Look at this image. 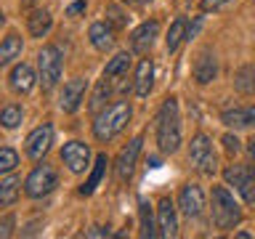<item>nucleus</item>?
I'll list each match as a JSON object with an SVG mask.
<instances>
[{
	"instance_id": "c85d7f7f",
	"label": "nucleus",
	"mask_w": 255,
	"mask_h": 239,
	"mask_svg": "<svg viewBox=\"0 0 255 239\" xmlns=\"http://www.w3.org/2000/svg\"><path fill=\"white\" fill-rule=\"evenodd\" d=\"M16 165H19V154H16L11 146L0 149V173H13Z\"/></svg>"
},
{
	"instance_id": "f03ea898",
	"label": "nucleus",
	"mask_w": 255,
	"mask_h": 239,
	"mask_svg": "<svg viewBox=\"0 0 255 239\" xmlns=\"http://www.w3.org/2000/svg\"><path fill=\"white\" fill-rule=\"evenodd\" d=\"M130 122V104L128 101H115L107 109H101L96 115L93 122V135L99 141H112L117 133L125 130V125Z\"/></svg>"
},
{
	"instance_id": "7ed1b4c3",
	"label": "nucleus",
	"mask_w": 255,
	"mask_h": 239,
	"mask_svg": "<svg viewBox=\"0 0 255 239\" xmlns=\"http://www.w3.org/2000/svg\"><path fill=\"white\" fill-rule=\"evenodd\" d=\"M210 202H213V223L218 229L229 231L242 221V207L237 205V199L231 197V191L226 186H213Z\"/></svg>"
},
{
	"instance_id": "2eb2a0df",
	"label": "nucleus",
	"mask_w": 255,
	"mask_h": 239,
	"mask_svg": "<svg viewBox=\"0 0 255 239\" xmlns=\"http://www.w3.org/2000/svg\"><path fill=\"white\" fill-rule=\"evenodd\" d=\"M157 229H159V237L178 234V215H175V205L170 199H162L157 207Z\"/></svg>"
},
{
	"instance_id": "c756f323",
	"label": "nucleus",
	"mask_w": 255,
	"mask_h": 239,
	"mask_svg": "<svg viewBox=\"0 0 255 239\" xmlns=\"http://www.w3.org/2000/svg\"><path fill=\"white\" fill-rule=\"evenodd\" d=\"M221 143H223V149H226L229 154H237V151L242 149V141H239L234 133H226V135L221 138Z\"/></svg>"
},
{
	"instance_id": "423d86ee",
	"label": "nucleus",
	"mask_w": 255,
	"mask_h": 239,
	"mask_svg": "<svg viewBox=\"0 0 255 239\" xmlns=\"http://www.w3.org/2000/svg\"><path fill=\"white\" fill-rule=\"evenodd\" d=\"M56 186H59V175H56V170L51 165H37L35 170L27 175V181H24V191H27V197H32V199L51 194Z\"/></svg>"
},
{
	"instance_id": "39448f33",
	"label": "nucleus",
	"mask_w": 255,
	"mask_h": 239,
	"mask_svg": "<svg viewBox=\"0 0 255 239\" xmlns=\"http://www.w3.org/2000/svg\"><path fill=\"white\" fill-rule=\"evenodd\" d=\"M189 162L194 165L202 175H213L215 170H218V159H215V151H213V141L207 138L205 133H197L194 138H191Z\"/></svg>"
},
{
	"instance_id": "c9c22d12",
	"label": "nucleus",
	"mask_w": 255,
	"mask_h": 239,
	"mask_svg": "<svg viewBox=\"0 0 255 239\" xmlns=\"http://www.w3.org/2000/svg\"><path fill=\"white\" fill-rule=\"evenodd\" d=\"M247 151H250V159H253V173H255V138L247 141Z\"/></svg>"
},
{
	"instance_id": "473e14b6",
	"label": "nucleus",
	"mask_w": 255,
	"mask_h": 239,
	"mask_svg": "<svg viewBox=\"0 0 255 239\" xmlns=\"http://www.w3.org/2000/svg\"><path fill=\"white\" fill-rule=\"evenodd\" d=\"M226 5H229V0H202V11H221Z\"/></svg>"
},
{
	"instance_id": "20e7f679",
	"label": "nucleus",
	"mask_w": 255,
	"mask_h": 239,
	"mask_svg": "<svg viewBox=\"0 0 255 239\" xmlns=\"http://www.w3.org/2000/svg\"><path fill=\"white\" fill-rule=\"evenodd\" d=\"M37 72L43 91H53L61 80V51L56 45H45L37 53Z\"/></svg>"
},
{
	"instance_id": "9d476101",
	"label": "nucleus",
	"mask_w": 255,
	"mask_h": 239,
	"mask_svg": "<svg viewBox=\"0 0 255 239\" xmlns=\"http://www.w3.org/2000/svg\"><path fill=\"white\" fill-rule=\"evenodd\" d=\"M61 159L72 173H85L88 165H91V149L83 141H69L61 149Z\"/></svg>"
},
{
	"instance_id": "e433bc0d",
	"label": "nucleus",
	"mask_w": 255,
	"mask_h": 239,
	"mask_svg": "<svg viewBox=\"0 0 255 239\" xmlns=\"http://www.w3.org/2000/svg\"><path fill=\"white\" fill-rule=\"evenodd\" d=\"M149 167H159V157H149Z\"/></svg>"
},
{
	"instance_id": "4468645a",
	"label": "nucleus",
	"mask_w": 255,
	"mask_h": 239,
	"mask_svg": "<svg viewBox=\"0 0 255 239\" xmlns=\"http://www.w3.org/2000/svg\"><path fill=\"white\" fill-rule=\"evenodd\" d=\"M191 75H194V80L199 85L213 83V80L218 77V59H215V53H210V51L199 53L197 61H194V67H191Z\"/></svg>"
},
{
	"instance_id": "6ab92c4d",
	"label": "nucleus",
	"mask_w": 255,
	"mask_h": 239,
	"mask_svg": "<svg viewBox=\"0 0 255 239\" xmlns=\"http://www.w3.org/2000/svg\"><path fill=\"white\" fill-rule=\"evenodd\" d=\"M35 83H37V77H35V69L29 64H16L11 69V88L16 93H29L35 88Z\"/></svg>"
},
{
	"instance_id": "a211bd4d",
	"label": "nucleus",
	"mask_w": 255,
	"mask_h": 239,
	"mask_svg": "<svg viewBox=\"0 0 255 239\" xmlns=\"http://www.w3.org/2000/svg\"><path fill=\"white\" fill-rule=\"evenodd\" d=\"M88 37H91L96 51H109L115 45V27H109L107 21H93L88 29Z\"/></svg>"
},
{
	"instance_id": "1a4fd4ad",
	"label": "nucleus",
	"mask_w": 255,
	"mask_h": 239,
	"mask_svg": "<svg viewBox=\"0 0 255 239\" xmlns=\"http://www.w3.org/2000/svg\"><path fill=\"white\" fill-rule=\"evenodd\" d=\"M178 207H181L183 215H189V218H199V215L205 213V191H202V186H197V183L181 186Z\"/></svg>"
},
{
	"instance_id": "f3484780",
	"label": "nucleus",
	"mask_w": 255,
	"mask_h": 239,
	"mask_svg": "<svg viewBox=\"0 0 255 239\" xmlns=\"http://www.w3.org/2000/svg\"><path fill=\"white\" fill-rule=\"evenodd\" d=\"M221 122L229 127H253L255 125V104L250 107H234L221 115Z\"/></svg>"
},
{
	"instance_id": "dca6fc26",
	"label": "nucleus",
	"mask_w": 255,
	"mask_h": 239,
	"mask_svg": "<svg viewBox=\"0 0 255 239\" xmlns=\"http://www.w3.org/2000/svg\"><path fill=\"white\" fill-rule=\"evenodd\" d=\"M151 85H154V64L151 59H141L138 67H135V77H133V91L138 99H146Z\"/></svg>"
},
{
	"instance_id": "412c9836",
	"label": "nucleus",
	"mask_w": 255,
	"mask_h": 239,
	"mask_svg": "<svg viewBox=\"0 0 255 239\" xmlns=\"http://www.w3.org/2000/svg\"><path fill=\"white\" fill-rule=\"evenodd\" d=\"M138 223H141V237L143 239H151L159 234L157 223H154V215H151V205L146 202V199H138Z\"/></svg>"
},
{
	"instance_id": "72a5a7b5",
	"label": "nucleus",
	"mask_w": 255,
	"mask_h": 239,
	"mask_svg": "<svg viewBox=\"0 0 255 239\" xmlns=\"http://www.w3.org/2000/svg\"><path fill=\"white\" fill-rule=\"evenodd\" d=\"M85 237H112V231L104 229V226H93V229L85 231Z\"/></svg>"
},
{
	"instance_id": "f704fd0d",
	"label": "nucleus",
	"mask_w": 255,
	"mask_h": 239,
	"mask_svg": "<svg viewBox=\"0 0 255 239\" xmlns=\"http://www.w3.org/2000/svg\"><path fill=\"white\" fill-rule=\"evenodd\" d=\"M85 11V0H77V3H72L67 8V16H77V13H83Z\"/></svg>"
},
{
	"instance_id": "cd10ccee",
	"label": "nucleus",
	"mask_w": 255,
	"mask_h": 239,
	"mask_svg": "<svg viewBox=\"0 0 255 239\" xmlns=\"http://www.w3.org/2000/svg\"><path fill=\"white\" fill-rule=\"evenodd\" d=\"M21 120H24V112H21V107H16V104H8V107L0 109V125H3L5 130L19 127Z\"/></svg>"
},
{
	"instance_id": "b1692460",
	"label": "nucleus",
	"mask_w": 255,
	"mask_h": 239,
	"mask_svg": "<svg viewBox=\"0 0 255 239\" xmlns=\"http://www.w3.org/2000/svg\"><path fill=\"white\" fill-rule=\"evenodd\" d=\"M128 69H130V53H117L115 59H109L107 69H104V77L107 80H123L128 75Z\"/></svg>"
},
{
	"instance_id": "7c9ffc66",
	"label": "nucleus",
	"mask_w": 255,
	"mask_h": 239,
	"mask_svg": "<svg viewBox=\"0 0 255 239\" xmlns=\"http://www.w3.org/2000/svg\"><path fill=\"white\" fill-rule=\"evenodd\" d=\"M107 13H109L107 19L112 21V27H115V29H117V27H125V24H128V19L123 16V11H117L115 5H112V8H107Z\"/></svg>"
},
{
	"instance_id": "4be33fe9",
	"label": "nucleus",
	"mask_w": 255,
	"mask_h": 239,
	"mask_svg": "<svg viewBox=\"0 0 255 239\" xmlns=\"http://www.w3.org/2000/svg\"><path fill=\"white\" fill-rule=\"evenodd\" d=\"M51 24H53L51 13L43 11V8H37V11H32L27 27H29V35H32V37H45L48 32H51Z\"/></svg>"
},
{
	"instance_id": "6e6552de",
	"label": "nucleus",
	"mask_w": 255,
	"mask_h": 239,
	"mask_svg": "<svg viewBox=\"0 0 255 239\" xmlns=\"http://www.w3.org/2000/svg\"><path fill=\"white\" fill-rule=\"evenodd\" d=\"M141 149H143V135H135V138H133V141H128V146L117 154L115 170H117V178H120V181H128V178L133 175Z\"/></svg>"
},
{
	"instance_id": "2f4dec72",
	"label": "nucleus",
	"mask_w": 255,
	"mask_h": 239,
	"mask_svg": "<svg viewBox=\"0 0 255 239\" xmlns=\"http://www.w3.org/2000/svg\"><path fill=\"white\" fill-rule=\"evenodd\" d=\"M13 223H16L13 215H5V218H0V237H3V239L13 234Z\"/></svg>"
},
{
	"instance_id": "bb28decb",
	"label": "nucleus",
	"mask_w": 255,
	"mask_h": 239,
	"mask_svg": "<svg viewBox=\"0 0 255 239\" xmlns=\"http://www.w3.org/2000/svg\"><path fill=\"white\" fill-rule=\"evenodd\" d=\"M19 189H21V181L11 175V178L0 181V207H8L19 199Z\"/></svg>"
},
{
	"instance_id": "ddd939ff",
	"label": "nucleus",
	"mask_w": 255,
	"mask_h": 239,
	"mask_svg": "<svg viewBox=\"0 0 255 239\" xmlns=\"http://www.w3.org/2000/svg\"><path fill=\"white\" fill-rule=\"evenodd\" d=\"M159 35V21L151 19V21H143L138 29H133L130 35V48L135 53H149V48L154 45V40Z\"/></svg>"
},
{
	"instance_id": "5701e85b",
	"label": "nucleus",
	"mask_w": 255,
	"mask_h": 239,
	"mask_svg": "<svg viewBox=\"0 0 255 239\" xmlns=\"http://www.w3.org/2000/svg\"><path fill=\"white\" fill-rule=\"evenodd\" d=\"M21 48H24L21 37L11 32V35H8L3 43H0V67H5V64H11L13 59H19V56H21Z\"/></svg>"
},
{
	"instance_id": "393cba45",
	"label": "nucleus",
	"mask_w": 255,
	"mask_h": 239,
	"mask_svg": "<svg viewBox=\"0 0 255 239\" xmlns=\"http://www.w3.org/2000/svg\"><path fill=\"white\" fill-rule=\"evenodd\" d=\"M234 88H237L239 93H245V96L255 93V67H253V64H245V67L237 69V75H234Z\"/></svg>"
},
{
	"instance_id": "a878e982",
	"label": "nucleus",
	"mask_w": 255,
	"mask_h": 239,
	"mask_svg": "<svg viewBox=\"0 0 255 239\" xmlns=\"http://www.w3.org/2000/svg\"><path fill=\"white\" fill-rule=\"evenodd\" d=\"M186 29H189L186 19H175V21L170 24V29H167V37H165V48H167L170 53L183 43V40H186Z\"/></svg>"
},
{
	"instance_id": "0eeeda50",
	"label": "nucleus",
	"mask_w": 255,
	"mask_h": 239,
	"mask_svg": "<svg viewBox=\"0 0 255 239\" xmlns=\"http://www.w3.org/2000/svg\"><path fill=\"white\" fill-rule=\"evenodd\" d=\"M223 178H226L229 186H234L239 194H242V199L247 205L255 202V173L253 170H247L242 165H229L226 170H223Z\"/></svg>"
},
{
	"instance_id": "4c0bfd02",
	"label": "nucleus",
	"mask_w": 255,
	"mask_h": 239,
	"mask_svg": "<svg viewBox=\"0 0 255 239\" xmlns=\"http://www.w3.org/2000/svg\"><path fill=\"white\" fill-rule=\"evenodd\" d=\"M135 3H151V0H135Z\"/></svg>"
},
{
	"instance_id": "58836bf2",
	"label": "nucleus",
	"mask_w": 255,
	"mask_h": 239,
	"mask_svg": "<svg viewBox=\"0 0 255 239\" xmlns=\"http://www.w3.org/2000/svg\"><path fill=\"white\" fill-rule=\"evenodd\" d=\"M0 24H3V11H0Z\"/></svg>"
},
{
	"instance_id": "ea45409f",
	"label": "nucleus",
	"mask_w": 255,
	"mask_h": 239,
	"mask_svg": "<svg viewBox=\"0 0 255 239\" xmlns=\"http://www.w3.org/2000/svg\"><path fill=\"white\" fill-rule=\"evenodd\" d=\"M128 3H135V0H128Z\"/></svg>"
},
{
	"instance_id": "9b49d317",
	"label": "nucleus",
	"mask_w": 255,
	"mask_h": 239,
	"mask_svg": "<svg viewBox=\"0 0 255 239\" xmlns=\"http://www.w3.org/2000/svg\"><path fill=\"white\" fill-rule=\"evenodd\" d=\"M85 91H88V80L83 77H72L69 83H64V91H61V99H59V107L72 115V112L80 109V104L85 99Z\"/></svg>"
},
{
	"instance_id": "f8f14e48",
	"label": "nucleus",
	"mask_w": 255,
	"mask_h": 239,
	"mask_svg": "<svg viewBox=\"0 0 255 239\" xmlns=\"http://www.w3.org/2000/svg\"><path fill=\"white\" fill-rule=\"evenodd\" d=\"M51 143H53V127L45 122V125L35 127V130L27 135V141H24V149H27V157L40 159L48 149H51Z\"/></svg>"
},
{
	"instance_id": "f257e3e1",
	"label": "nucleus",
	"mask_w": 255,
	"mask_h": 239,
	"mask_svg": "<svg viewBox=\"0 0 255 239\" xmlns=\"http://www.w3.org/2000/svg\"><path fill=\"white\" fill-rule=\"evenodd\" d=\"M157 146L162 154H175L181 149V109L178 99H165L157 115Z\"/></svg>"
},
{
	"instance_id": "aec40b11",
	"label": "nucleus",
	"mask_w": 255,
	"mask_h": 239,
	"mask_svg": "<svg viewBox=\"0 0 255 239\" xmlns=\"http://www.w3.org/2000/svg\"><path fill=\"white\" fill-rule=\"evenodd\" d=\"M107 165H109L107 154H99V157H96V165H93L91 175H88V181L83 183V186H80V194H83V197H91L93 191H96V186H99L101 178H104V170H107Z\"/></svg>"
}]
</instances>
